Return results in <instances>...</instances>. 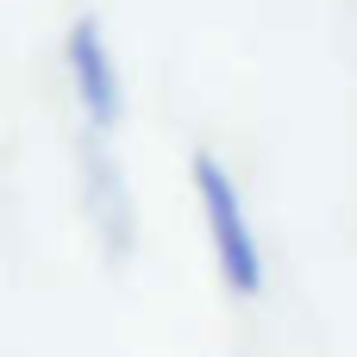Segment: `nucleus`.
I'll return each mask as SVG.
<instances>
[{
  "instance_id": "nucleus-1",
  "label": "nucleus",
  "mask_w": 357,
  "mask_h": 357,
  "mask_svg": "<svg viewBox=\"0 0 357 357\" xmlns=\"http://www.w3.org/2000/svg\"><path fill=\"white\" fill-rule=\"evenodd\" d=\"M195 195H201V213H207V238H213V257H220V276L226 289L238 295H264V251H257V232L245 220V201H238V182L226 176L220 157H195Z\"/></svg>"
},
{
  "instance_id": "nucleus-2",
  "label": "nucleus",
  "mask_w": 357,
  "mask_h": 357,
  "mask_svg": "<svg viewBox=\"0 0 357 357\" xmlns=\"http://www.w3.org/2000/svg\"><path fill=\"white\" fill-rule=\"evenodd\" d=\"M69 82H75V100L88 113L94 132H113L119 126V107H126V88H119V63H113V44L94 19H75L69 25Z\"/></svg>"
}]
</instances>
